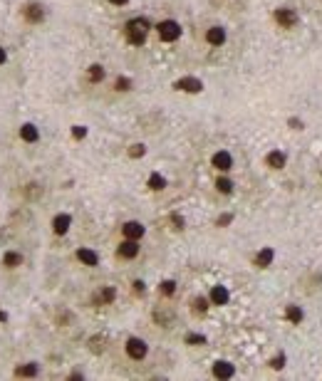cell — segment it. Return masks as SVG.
<instances>
[{
	"mask_svg": "<svg viewBox=\"0 0 322 381\" xmlns=\"http://www.w3.org/2000/svg\"><path fill=\"white\" fill-rule=\"evenodd\" d=\"M72 136L74 139H84L87 136V127H72Z\"/></svg>",
	"mask_w": 322,
	"mask_h": 381,
	"instance_id": "obj_31",
	"label": "cell"
},
{
	"mask_svg": "<svg viewBox=\"0 0 322 381\" xmlns=\"http://www.w3.org/2000/svg\"><path fill=\"white\" fill-rule=\"evenodd\" d=\"M109 5H114V8H124V5H129V0H107Z\"/></svg>",
	"mask_w": 322,
	"mask_h": 381,
	"instance_id": "obj_35",
	"label": "cell"
},
{
	"mask_svg": "<svg viewBox=\"0 0 322 381\" xmlns=\"http://www.w3.org/2000/svg\"><path fill=\"white\" fill-rule=\"evenodd\" d=\"M3 265H5V268H17V265H23V255L13 253V250H10V253H5V255H3Z\"/></svg>",
	"mask_w": 322,
	"mask_h": 381,
	"instance_id": "obj_23",
	"label": "cell"
},
{
	"mask_svg": "<svg viewBox=\"0 0 322 381\" xmlns=\"http://www.w3.org/2000/svg\"><path fill=\"white\" fill-rule=\"evenodd\" d=\"M144 154H146V146H144V144H134V146L129 149V156H131V158H141Z\"/></svg>",
	"mask_w": 322,
	"mask_h": 381,
	"instance_id": "obj_29",
	"label": "cell"
},
{
	"mask_svg": "<svg viewBox=\"0 0 322 381\" xmlns=\"http://www.w3.org/2000/svg\"><path fill=\"white\" fill-rule=\"evenodd\" d=\"M134 290H137V295H141V292H144V283L137 280V283H134Z\"/></svg>",
	"mask_w": 322,
	"mask_h": 381,
	"instance_id": "obj_36",
	"label": "cell"
},
{
	"mask_svg": "<svg viewBox=\"0 0 322 381\" xmlns=\"http://www.w3.org/2000/svg\"><path fill=\"white\" fill-rule=\"evenodd\" d=\"M15 376H37V364H23L15 369Z\"/></svg>",
	"mask_w": 322,
	"mask_h": 381,
	"instance_id": "obj_25",
	"label": "cell"
},
{
	"mask_svg": "<svg viewBox=\"0 0 322 381\" xmlns=\"http://www.w3.org/2000/svg\"><path fill=\"white\" fill-rule=\"evenodd\" d=\"M151 20L149 17H144V15H134V17H129L124 23V40L131 47H141V45H146L149 40V32H151Z\"/></svg>",
	"mask_w": 322,
	"mask_h": 381,
	"instance_id": "obj_1",
	"label": "cell"
},
{
	"mask_svg": "<svg viewBox=\"0 0 322 381\" xmlns=\"http://www.w3.org/2000/svg\"><path fill=\"white\" fill-rule=\"evenodd\" d=\"M270 367H273V369H282V367H285V354H278L275 359H270Z\"/></svg>",
	"mask_w": 322,
	"mask_h": 381,
	"instance_id": "obj_30",
	"label": "cell"
},
{
	"mask_svg": "<svg viewBox=\"0 0 322 381\" xmlns=\"http://www.w3.org/2000/svg\"><path fill=\"white\" fill-rule=\"evenodd\" d=\"M23 17H25V23H30V25H40L42 20L47 17V10H45L42 3H28L23 8Z\"/></svg>",
	"mask_w": 322,
	"mask_h": 381,
	"instance_id": "obj_5",
	"label": "cell"
},
{
	"mask_svg": "<svg viewBox=\"0 0 322 381\" xmlns=\"http://www.w3.org/2000/svg\"><path fill=\"white\" fill-rule=\"evenodd\" d=\"M174 89L176 92H188V94H198L201 89H203V82L198 79V77H181V79H176L174 82Z\"/></svg>",
	"mask_w": 322,
	"mask_h": 381,
	"instance_id": "obj_6",
	"label": "cell"
},
{
	"mask_svg": "<svg viewBox=\"0 0 322 381\" xmlns=\"http://www.w3.org/2000/svg\"><path fill=\"white\" fill-rule=\"evenodd\" d=\"M77 260H80L82 265H87V268H97L99 265V255L94 253V250H89V248H80V250H77Z\"/></svg>",
	"mask_w": 322,
	"mask_h": 381,
	"instance_id": "obj_15",
	"label": "cell"
},
{
	"mask_svg": "<svg viewBox=\"0 0 322 381\" xmlns=\"http://www.w3.org/2000/svg\"><path fill=\"white\" fill-rule=\"evenodd\" d=\"M266 164L270 169L280 171V169H285V164H288V156L282 154V151H278V149H273V151L266 156Z\"/></svg>",
	"mask_w": 322,
	"mask_h": 381,
	"instance_id": "obj_14",
	"label": "cell"
},
{
	"mask_svg": "<svg viewBox=\"0 0 322 381\" xmlns=\"http://www.w3.org/2000/svg\"><path fill=\"white\" fill-rule=\"evenodd\" d=\"M209 299H211V305H216V307H225L228 299H231V292H228L225 285H213L209 292Z\"/></svg>",
	"mask_w": 322,
	"mask_h": 381,
	"instance_id": "obj_10",
	"label": "cell"
},
{
	"mask_svg": "<svg viewBox=\"0 0 322 381\" xmlns=\"http://www.w3.org/2000/svg\"><path fill=\"white\" fill-rule=\"evenodd\" d=\"M144 233H146V228L141 226L139 220H126L124 226H122V235L129 240H141Z\"/></svg>",
	"mask_w": 322,
	"mask_h": 381,
	"instance_id": "obj_11",
	"label": "cell"
},
{
	"mask_svg": "<svg viewBox=\"0 0 322 381\" xmlns=\"http://www.w3.org/2000/svg\"><path fill=\"white\" fill-rule=\"evenodd\" d=\"M206 43H209L211 47H223V45L228 43V32H225L223 25H211V28L206 30Z\"/></svg>",
	"mask_w": 322,
	"mask_h": 381,
	"instance_id": "obj_7",
	"label": "cell"
},
{
	"mask_svg": "<svg viewBox=\"0 0 322 381\" xmlns=\"http://www.w3.org/2000/svg\"><path fill=\"white\" fill-rule=\"evenodd\" d=\"M273 20H275V25L278 28H295L297 25V13H295L293 8H288V5H280V8H275L273 10Z\"/></svg>",
	"mask_w": 322,
	"mask_h": 381,
	"instance_id": "obj_4",
	"label": "cell"
},
{
	"mask_svg": "<svg viewBox=\"0 0 322 381\" xmlns=\"http://www.w3.org/2000/svg\"><path fill=\"white\" fill-rule=\"evenodd\" d=\"M114 89H117V92H129V89H131V79L124 77V74L117 77V79H114Z\"/></svg>",
	"mask_w": 322,
	"mask_h": 381,
	"instance_id": "obj_27",
	"label": "cell"
},
{
	"mask_svg": "<svg viewBox=\"0 0 322 381\" xmlns=\"http://www.w3.org/2000/svg\"><path fill=\"white\" fill-rule=\"evenodd\" d=\"M104 77H107V70H104L102 65H89V67H87V79H89L92 85L104 82Z\"/></svg>",
	"mask_w": 322,
	"mask_h": 381,
	"instance_id": "obj_18",
	"label": "cell"
},
{
	"mask_svg": "<svg viewBox=\"0 0 322 381\" xmlns=\"http://www.w3.org/2000/svg\"><path fill=\"white\" fill-rule=\"evenodd\" d=\"M156 35H159V40L161 43H179L183 35V28L179 20H174V17H166V20H159L154 25Z\"/></svg>",
	"mask_w": 322,
	"mask_h": 381,
	"instance_id": "obj_2",
	"label": "cell"
},
{
	"mask_svg": "<svg viewBox=\"0 0 322 381\" xmlns=\"http://www.w3.org/2000/svg\"><path fill=\"white\" fill-rule=\"evenodd\" d=\"M20 139L28 144H35V142H40V131H37L35 124H23L20 127Z\"/></svg>",
	"mask_w": 322,
	"mask_h": 381,
	"instance_id": "obj_17",
	"label": "cell"
},
{
	"mask_svg": "<svg viewBox=\"0 0 322 381\" xmlns=\"http://www.w3.org/2000/svg\"><path fill=\"white\" fill-rule=\"evenodd\" d=\"M186 344L201 347V344H206V337H203V334H186Z\"/></svg>",
	"mask_w": 322,
	"mask_h": 381,
	"instance_id": "obj_28",
	"label": "cell"
},
{
	"mask_svg": "<svg viewBox=\"0 0 322 381\" xmlns=\"http://www.w3.org/2000/svg\"><path fill=\"white\" fill-rule=\"evenodd\" d=\"M149 188H151V191H164V188H166V178H164L161 173H151V176H149Z\"/></svg>",
	"mask_w": 322,
	"mask_h": 381,
	"instance_id": "obj_24",
	"label": "cell"
},
{
	"mask_svg": "<svg viewBox=\"0 0 322 381\" xmlns=\"http://www.w3.org/2000/svg\"><path fill=\"white\" fill-rule=\"evenodd\" d=\"M209 305H211V299L209 297H194V299H191V310L196 312L198 317H203V314H206V312H209Z\"/></svg>",
	"mask_w": 322,
	"mask_h": 381,
	"instance_id": "obj_21",
	"label": "cell"
},
{
	"mask_svg": "<svg viewBox=\"0 0 322 381\" xmlns=\"http://www.w3.org/2000/svg\"><path fill=\"white\" fill-rule=\"evenodd\" d=\"M124 349H126V356H129V359L141 362V359H146V354H149V344L139 337H129L124 344Z\"/></svg>",
	"mask_w": 322,
	"mask_h": 381,
	"instance_id": "obj_3",
	"label": "cell"
},
{
	"mask_svg": "<svg viewBox=\"0 0 322 381\" xmlns=\"http://www.w3.org/2000/svg\"><path fill=\"white\" fill-rule=\"evenodd\" d=\"M211 166L216 171H221V173H228V171L233 169V156L228 154L225 149H221V151H216V154L211 156Z\"/></svg>",
	"mask_w": 322,
	"mask_h": 381,
	"instance_id": "obj_8",
	"label": "cell"
},
{
	"mask_svg": "<svg viewBox=\"0 0 322 381\" xmlns=\"http://www.w3.org/2000/svg\"><path fill=\"white\" fill-rule=\"evenodd\" d=\"M159 292L164 297H174V292H176V283L174 280H164V283L159 285Z\"/></svg>",
	"mask_w": 322,
	"mask_h": 381,
	"instance_id": "obj_26",
	"label": "cell"
},
{
	"mask_svg": "<svg viewBox=\"0 0 322 381\" xmlns=\"http://www.w3.org/2000/svg\"><path fill=\"white\" fill-rule=\"evenodd\" d=\"M3 65H8V50L0 45V67H3Z\"/></svg>",
	"mask_w": 322,
	"mask_h": 381,
	"instance_id": "obj_34",
	"label": "cell"
},
{
	"mask_svg": "<svg viewBox=\"0 0 322 381\" xmlns=\"http://www.w3.org/2000/svg\"><path fill=\"white\" fill-rule=\"evenodd\" d=\"M302 317H305V314H302V310H300L297 305H288V307H285V319H288V322L300 325V322H302Z\"/></svg>",
	"mask_w": 322,
	"mask_h": 381,
	"instance_id": "obj_22",
	"label": "cell"
},
{
	"mask_svg": "<svg viewBox=\"0 0 322 381\" xmlns=\"http://www.w3.org/2000/svg\"><path fill=\"white\" fill-rule=\"evenodd\" d=\"M233 374H236V367L231 362H225V359H218L213 364V376L216 379H233Z\"/></svg>",
	"mask_w": 322,
	"mask_h": 381,
	"instance_id": "obj_13",
	"label": "cell"
},
{
	"mask_svg": "<svg viewBox=\"0 0 322 381\" xmlns=\"http://www.w3.org/2000/svg\"><path fill=\"white\" fill-rule=\"evenodd\" d=\"M70 226H72L70 213H57L55 218H52V233H55V235H67Z\"/></svg>",
	"mask_w": 322,
	"mask_h": 381,
	"instance_id": "obj_12",
	"label": "cell"
},
{
	"mask_svg": "<svg viewBox=\"0 0 322 381\" xmlns=\"http://www.w3.org/2000/svg\"><path fill=\"white\" fill-rule=\"evenodd\" d=\"M231 220H233V215H231V213H225V215H221V218H218V226L225 228L228 223H231Z\"/></svg>",
	"mask_w": 322,
	"mask_h": 381,
	"instance_id": "obj_33",
	"label": "cell"
},
{
	"mask_svg": "<svg viewBox=\"0 0 322 381\" xmlns=\"http://www.w3.org/2000/svg\"><path fill=\"white\" fill-rule=\"evenodd\" d=\"M273 257H275L273 248H263L260 253L255 255V265L258 268H268V265H273Z\"/></svg>",
	"mask_w": 322,
	"mask_h": 381,
	"instance_id": "obj_19",
	"label": "cell"
},
{
	"mask_svg": "<svg viewBox=\"0 0 322 381\" xmlns=\"http://www.w3.org/2000/svg\"><path fill=\"white\" fill-rule=\"evenodd\" d=\"M114 299H117V290H114V287H102L97 295L92 297L94 305H112Z\"/></svg>",
	"mask_w": 322,
	"mask_h": 381,
	"instance_id": "obj_16",
	"label": "cell"
},
{
	"mask_svg": "<svg viewBox=\"0 0 322 381\" xmlns=\"http://www.w3.org/2000/svg\"><path fill=\"white\" fill-rule=\"evenodd\" d=\"M171 223H174L176 230H181V228H183V218L179 215V213H174V215H171Z\"/></svg>",
	"mask_w": 322,
	"mask_h": 381,
	"instance_id": "obj_32",
	"label": "cell"
},
{
	"mask_svg": "<svg viewBox=\"0 0 322 381\" xmlns=\"http://www.w3.org/2000/svg\"><path fill=\"white\" fill-rule=\"evenodd\" d=\"M139 250H141L139 240H129V238H124L122 243H119V248H117V255H119L122 260H134V257L139 255Z\"/></svg>",
	"mask_w": 322,
	"mask_h": 381,
	"instance_id": "obj_9",
	"label": "cell"
},
{
	"mask_svg": "<svg viewBox=\"0 0 322 381\" xmlns=\"http://www.w3.org/2000/svg\"><path fill=\"white\" fill-rule=\"evenodd\" d=\"M233 188H236V184H233L228 176H218V178H216V191H218V193L231 196V193H233Z\"/></svg>",
	"mask_w": 322,
	"mask_h": 381,
	"instance_id": "obj_20",
	"label": "cell"
}]
</instances>
